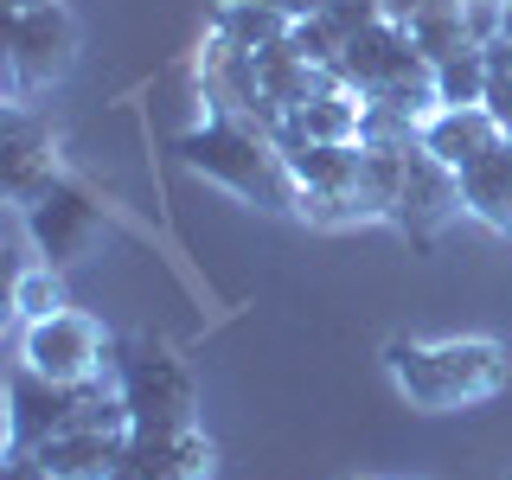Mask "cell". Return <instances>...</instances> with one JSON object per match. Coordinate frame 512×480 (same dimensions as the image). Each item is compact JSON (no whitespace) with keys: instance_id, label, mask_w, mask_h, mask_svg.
Masks as SVG:
<instances>
[{"instance_id":"obj_1","label":"cell","mask_w":512,"mask_h":480,"mask_svg":"<svg viewBox=\"0 0 512 480\" xmlns=\"http://www.w3.org/2000/svg\"><path fill=\"white\" fill-rule=\"evenodd\" d=\"M384 372L416 410H468L512 384V352L500 340H391Z\"/></svg>"},{"instance_id":"obj_2","label":"cell","mask_w":512,"mask_h":480,"mask_svg":"<svg viewBox=\"0 0 512 480\" xmlns=\"http://www.w3.org/2000/svg\"><path fill=\"white\" fill-rule=\"evenodd\" d=\"M180 160L192 173H205L212 186L237 192L256 212H295V173H288L282 148L263 128L237 122V116H212L180 135Z\"/></svg>"},{"instance_id":"obj_3","label":"cell","mask_w":512,"mask_h":480,"mask_svg":"<svg viewBox=\"0 0 512 480\" xmlns=\"http://www.w3.org/2000/svg\"><path fill=\"white\" fill-rule=\"evenodd\" d=\"M333 71H340V84H352L365 103H391V109H404L416 122L442 109L436 64L416 52L410 26H397V20H372L365 32H352Z\"/></svg>"},{"instance_id":"obj_4","label":"cell","mask_w":512,"mask_h":480,"mask_svg":"<svg viewBox=\"0 0 512 480\" xmlns=\"http://www.w3.org/2000/svg\"><path fill=\"white\" fill-rule=\"evenodd\" d=\"M116 391L135 423V436H186L199 429V384L186 359L154 333H128L116 340Z\"/></svg>"},{"instance_id":"obj_5","label":"cell","mask_w":512,"mask_h":480,"mask_svg":"<svg viewBox=\"0 0 512 480\" xmlns=\"http://www.w3.org/2000/svg\"><path fill=\"white\" fill-rule=\"evenodd\" d=\"M0 45H7V52H0V64H7V103H26L32 90H52L77 64V13L64 7V0L7 13Z\"/></svg>"},{"instance_id":"obj_6","label":"cell","mask_w":512,"mask_h":480,"mask_svg":"<svg viewBox=\"0 0 512 480\" xmlns=\"http://www.w3.org/2000/svg\"><path fill=\"white\" fill-rule=\"evenodd\" d=\"M20 365L58 378V384H109L116 378V340L90 314L58 308L45 320H26L20 333Z\"/></svg>"},{"instance_id":"obj_7","label":"cell","mask_w":512,"mask_h":480,"mask_svg":"<svg viewBox=\"0 0 512 480\" xmlns=\"http://www.w3.org/2000/svg\"><path fill=\"white\" fill-rule=\"evenodd\" d=\"M109 391H116V378L109 384H58V378L32 372V365H13V378H7V448L52 442L58 429L84 423Z\"/></svg>"},{"instance_id":"obj_8","label":"cell","mask_w":512,"mask_h":480,"mask_svg":"<svg viewBox=\"0 0 512 480\" xmlns=\"http://www.w3.org/2000/svg\"><path fill=\"white\" fill-rule=\"evenodd\" d=\"M128 442H135V423H128V410H122V391H109L84 423L58 429V436L39 442L32 455L45 461L52 480H116Z\"/></svg>"},{"instance_id":"obj_9","label":"cell","mask_w":512,"mask_h":480,"mask_svg":"<svg viewBox=\"0 0 512 480\" xmlns=\"http://www.w3.org/2000/svg\"><path fill=\"white\" fill-rule=\"evenodd\" d=\"M20 212H26V231H32L39 263H52V269H71L77 256L96 244V231H103V205H96V192L77 186L71 173H58L52 186H39Z\"/></svg>"},{"instance_id":"obj_10","label":"cell","mask_w":512,"mask_h":480,"mask_svg":"<svg viewBox=\"0 0 512 480\" xmlns=\"http://www.w3.org/2000/svg\"><path fill=\"white\" fill-rule=\"evenodd\" d=\"M455 212H461V173L442 167V160L429 154L423 141H416V148L404 154V186H397V212H391V224L410 237L416 250H429Z\"/></svg>"},{"instance_id":"obj_11","label":"cell","mask_w":512,"mask_h":480,"mask_svg":"<svg viewBox=\"0 0 512 480\" xmlns=\"http://www.w3.org/2000/svg\"><path fill=\"white\" fill-rule=\"evenodd\" d=\"M0 180H7L13 205H26L39 186L58 180V135H52V122H39L26 103L0 109Z\"/></svg>"},{"instance_id":"obj_12","label":"cell","mask_w":512,"mask_h":480,"mask_svg":"<svg viewBox=\"0 0 512 480\" xmlns=\"http://www.w3.org/2000/svg\"><path fill=\"white\" fill-rule=\"evenodd\" d=\"M416 141H423L442 167L468 173L480 154H493L506 141V128H500V116H493L487 103H442L436 116H423V135H416Z\"/></svg>"},{"instance_id":"obj_13","label":"cell","mask_w":512,"mask_h":480,"mask_svg":"<svg viewBox=\"0 0 512 480\" xmlns=\"http://www.w3.org/2000/svg\"><path fill=\"white\" fill-rule=\"evenodd\" d=\"M212 436L186 429V436H135L122 455L116 480H212Z\"/></svg>"},{"instance_id":"obj_14","label":"cell","mask_w":512,"mask_h":480,"mask_svg":"<svg viewBox=\"0 0 512 480\" xmlns=\"http://www.w3.org/2000/svg\"><path fill=\"white\" fill-rule=\"evenodd\" d=\"M359 135H365V96L352 84H327L301 109H288L269 141H333L340 148V141H359Z\"/></svg>"},{"instance_id":"obj_15","label":"cell","mask_w":512,"mask_h":480,"mask_svg":"<svg viewBox=\"0 0 512 480\" xmlns=\"http://www.w3.org/2000/svg\"><path fill=\"white\" fill-rule=\"evenodd\" d=\"M461 212L480 218L487 231L512 237V135L461 173Z\"/></svg>"},{"instance_id":"obj_16","label":"cell","mask_w":512,"mask_h":480,"mask_svg":"<svg viewBox=\"0 0 512 480\" xmlns=\"http://www.w3.org/2000/svg\"><path fill=\"white\" fill-rule=\"evenodd\" d=\"M295 20H282L276 7H256V0H224L212 13V39L237 45V52H269V45H282Z\"/></svg>"},{"instance_id":"obj_17","label":"cell","mask_w":512,"mask_h":480,"mask_svg":"<svg viewBox=\"0 0 512 480\" xmlns=\"http://www.w3.org/2000/svg\"><path fill=\"white\" fill-rule=\"evenodd\" d=\"M436 96L442 103H480L487 96V45H468V52L436 64Z\"/></svg>"},{"instance_id":"obj_18","label":"cell","mask_w":512,"mask_h":480,"mask_svg":"<svg viewBox=\"0 0 512 480\" xmlns=\"http://www.w3.org/2000/svg\"><path fill=\"white\" fill-rule=\"evenodd\" d=\"M58 308H64V282H58L52 263L26 269V276L13 282V314H20V320H45V314H58Z\"/></svg>"},{"instance_id":"obj_19","label":"cell","mask_w":512,"mask_h":480,"mask_svg":"<svg viewBox=\"0 0 512 480\" xmlns=\"http://www.w3.org/2000/svg\"><path fill=\"white\" fill-rule=\"evenodd\" d=\"M480 103L500 116V128L512 135V39H487V96Z\"/></svg>"},{"instance_id":"obj_20","label":"cell","mask_w":512,"mask_h":480,"mask_svg":"<svg viewBox=\"0 0 512 480\" xmlns=\"http://www.w3.org/2000/svg\"><path fill=\"white\" fill-rule=\"evenodd\" d=\"M0 480H52V474H45V461L32 448H7V474Z\"/></svg>"},{"instance_id":"obj_21","label":"cell","mask_w":512,"mask_h":480,"mask_svg":"<svg viewBox=\"0 0 512 480\" xmlns=\"http://www.w3.org/2000/svg\"><path fill=\"white\" fill-rule=\"evenodd\" d=\"M256 7H276L282 20H314V13L327 7V0H256Z\"/></svg>"},{"instance_id":"obj_22","label":"cell","mask_w":512,"mask_h":480,"mask_svg":"<svg viewBox=\"0 0 512 480\" xmlns=\"http://www.w3.org/2000/svg\"><path fill=\"white\" fill-rule=\"evenodd\" d=\"M436 0H384V20H397V26H410L416 13H429Z\"/></svg>"},{"instance_id":"obj_23","label":"cell","mask_w":512,"mask_h":480,"mask_svg":"<svg viewBox=\"0 0 512 480\" xmlns=\"http://www.w3.org/2000/svg\"><path fill=\"white\" fill-rule=\"evenodd\" d=\"M500 39H512V0H500Z\"/></svg>"},{"instance_id":"obj_24","label":"cell","mask_w":512,"mask_h":480,"mask_svg":"<svg viewBox=\"0 0 512 480\" xmlns=\"http://www.w3.org/2000/svg\"><path fill=\"white\" fill-rule=\"evenodd\" d=\"M26 7H45V0H7V13H26Z\"/></svg>"}]
</instances>
